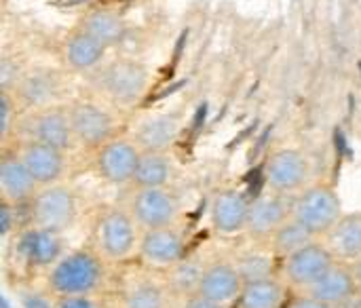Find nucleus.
I'll use <instances>...</instances> for the list:
<instances>
[{
    "label": "nucleus",
    "mask_w": 361,
    "mask_h": 308,
    "mask_svg": "<svg viewBox=\"0 0 361 308\" xmlns=\"http://www.w3.org/2000/svg\"><path fill=\"white\" fill-rule=\"evenodd\" d=\"M108 283V264L93 247L68 250L47 273V292L57 298L99 296Z\"/></svg>",
    "instance_id": "1"
},
{
    "label": "nucleus",
    "mask_w": 361,
    "mask_h": 308,
    "mask_svg": "<svg viewBox=\"0 0 361 308\" xmlns=\"http://www.w3.org/2000/svg\"><path fill=\"white\" fill-rule=\"evenodd\" d=\"M142 228L127 207H110L99 211L93 228V250L108 266H123L137 260Z\"/></svg>",
    "instance_id": "2"
},
{
    "label": "nucleus",
    "mask_w": 361,
    "mask_h": 308,
    "mask_svg": "<svg viewBox=\"0 0 361 308\" xmlns=\"http://www.w3.org/2000/svg\"><path fill=\"white\" fill-rule=\"evenodd\" d=\"M345 216L338 192L326 184L307 186L294 197L292 218L315 239H324Z\"/></svg>",
    "instance_id": "3"
},
{
    "label": "nucleus",
    "mask_w": 361,
    "mask_h": 308,
    "mask_svg": "<svg viewBox=\"0 0 361 308\" xmlns=\"http://www.w3.org/2000/svg\"><path fill=\"white\" fill-rule=\"evenodd\" d=\"M78 199L70 186L51 184L42 186L32 203L25 207V220L32 226H40L55 233H66L76 224Z\"/></svg>",
    "instance_id": "4"
},
{
    "label": "nucleus",
    "mask_w": 361,
    "mask_h": 308,
    "mask_svg": "<svg viewBox=\"0 0 361 308\" xmlns=\"http://www.w3.org/2000/svg\"><path fill=\"white\" fill-rule=\"evenodd\" d=\"M334 262H336V258L330 254L326 243L319 239V241H313L307 247L298 250L296 254L279 260L277 275L283 279V283L290 288V292L305 294L334 266Z\"/></svg>",
    "instance_id": "5"
},
{
    "label": "nucleus",
    "mask_w": 361,
    "mask_h": 308,
    "mask_svg": "<svg viewBox=\"0 0 361 308\" xmlns=\"http://www.w3.org/2000/svg\"><path fill=\"white\" fill-rule=\"evenodd\" d=\"M186 256V237L178 224L142 233L137 250V262L142 269L165 275L173 266H178Z\"/></svg>",
    "instance_id": "6"
},
{
    "label": "nucleus",
    "mask_w": 361,
    "mask_h": 308,
    "mask_svg": "<svg viewBox=\"0 0 361 308\" xmlns=\"http://www.w3.org/2000/svg\"><path fill=\"white\" fill-rule=\"evenodd\" d=\"M142 230L173 226L180 220L182 205L173 190L165 188H135L125 205Z\"/></svg>",
    "instance_id": "7"
},
{
    "label": "nucleus",
    "mask_w": 361,
    "mask_h": 308,
    "mask_svg": "<svg viewBox=\"0 0 361 308\" xmlns=\"http://www.w3.org/2000/svg\"><path fill=\"white\" fill-rule=\"evenodd\" d=\"M15 252L27 269L49 273L68 250L61 233L25 224L15 237Z\"/></svg>",
    "instance_id": "8"
},
{
    "label": "nucleus",
    "mask_w": 361,
    "mask_h": 308,
    "mask_svg": "<svg viewBox=\"0 0 361 308\" xmlns=\"http://www.w3.org/2000/svg\"><path fill=\"white\" fill-rule=\"evenodd\" d=\"M292 203H294L292 197H283L269 188L252 197L245 235L252 237L254 241L269 243L275 237V233L292 218Z\"/></svg>",
    "instance_id": "9"
},
{
    "label": "nucleus",
    "mask_w": 361,
    "mask_h": 308,
    "mask_svg": "<svg viewBox=\"0 0 361 308\" xmlns=\"http://www.w3.org/2000/svg\"><path fill=\"white\" fill-rule=\"evenodd\" d=\"M309 161L298 150H277L264 167V182L267 188L279 192L283 197H296L309 184Z\"/></svg>",
    "instance_id": "10"
},
{
    "label": "nucleus",
    "mask_w": 361,
    "mask_h": 308,
    "mask_svg": "<svg viewBox=\"0 0 361 308\" xmlns=\"http://www.w3.org/2000/svg\"><path fill=\"white\" fill-rule=\"evenodd\" d=\"M118 308H178V298L169 290L165 275L146 271L137 273L123 285Z\"/></svg>",
    "instance_id": "11"
},
{
    "label": "nucleus",
    "mask_w": 361,
    "mask_h": 308,
    "mask_svg": "<svg viewBox=\"0 0 361 308\" xmlns=\"http://www.w3.org/2000/svg\"><path fill=\"white\" fill-rule=\"evenodd\" d=\"M252 197L239 188L220 190L209 207V222L220 237H239L247 230Z\"/></svg>",
    "instance_id": "12"
},
{
    "label": "nucleus",
    "mask_w": 361,
    "mask_h": 308,
    "mask_svg": "<svg viewBox=\"0 0 361 308\" xmlns=\"http://www.w3.org/2000/svg\"><path fill=\"white\" fill-rule=\"evenodd\" d=\"M245 288V279L239 273L235 260H209L203 273L199 292L207 300L220 304L222 308L237 307Z\"/></svg>",
    "instance_id": "13"
},
{
    "label": "nucleus",
    "mask_w": 361,
    "mask_h": 308,
    "mask_svg": "<svg viewBox=\"0 0 361 308\" xmlns=\"http://www.w3.org/2000/svg\"><path fill=\"white\" fill-rule=\"evenodd\" d=\"M142 152L144 150L135 142L110 140L97 152V171L110 184H116V186L133 184Z\"/></svg>",
    "instance_id": "14"
},
{
    "label": "nucleus",
    "mask_w": 361,
    "mask_h": 308,
    "mask_svg": "<svg viewBox=\"0 0 361 308\" xmlns=\"http://www.w3.org/2000/svg\"><path fill=\"white\" fill-rule=\"evenodd\" d=\"M74 140L82 146L102 148L112 140L114 121L112 116L95 104H76L68 110Z\"/></svg>",
    "instance_id": "15"
},
{
    "label": "nucleus",
    "mask_w": 361,
    "mask_h": 308,
    "mask_svg": "<svg viewBox=\"0 0 361 308\" xmlns=\"http://www.w3.org/2000/svg\"><path fill=\"white\" fill-rule=\"evenodd\" d=\"M324 304L332 308H349L355 307V300H360V290L355 283V275L351 264L345 262H334V266L309 290L305 292Z\"/></svg>",
    "instance_id": "16"
},
{
    "label": "nucleus",
    "mask_w": 361,
    "mask_h": 308,
    "mask_svg": "<svg viewBox=\"0 0 361 308\" xmlns=\"http://www.w3.org/2000/svg\"><path fill=\"white\" fill-rule=\"evenodd\" d=\"M42 186L27 171L19 154H6L0 161V195L2 203L25 209Z\"/></svg>",
    "instance_id": "17"
},
{
    "label": "nucleus",
    "mask_w": 361,
    "mask_h": 308,
    "mask_svg": "<svg viewBox=\"0 0 361 308\" xmlns=\"http://www.w3.org/2000/svg\"><path fill=\"white\" fill-rule=\"evenodd\" d=\"M17 154L21 156L23 165L27 167V171L34 175V180L40 186L59 184V180L66 171L63 150H57L53 146L30 140L27 144L21 146V150Z\"/></svg>",
    "instance_id": "18"
},
{
    "label": "nucleus",
    "mask_w": 361,
    "mask_h": 308,
    "mask_svg": "<svg viewBox=\"0 0 361 308\" xmlns=\"http://www.w3.org/2000/svg\"><path fill=\"white\" fill-rule=\"evenodd\" d=\"M104 91L118 104H133L146 91V72L131 61L112 63L102 78Z\"/></svg>",
    "instance_id": "19"
},
{
    "label": "nucleus",
    "mask_w": 361,
    "mask_h": 308,
    "mask_svg": "<svg viewBox=\"0 0 361 308\" xmlns=\"http://www.w3.org/2000/svg\"><path fill=\"white\" fill-rule=\"evenodd\" d=\"M322 241L338 262L355 264L361 260V211L345 214Z\"/></svg>",
    "instance_id": "20"
},
{
    "label": "nucleus",
    "mask_w": 361,
    "mask_h": 308,
    "mask_svg": "<svg viewBox=\"0 0 361 308\" xmlns=\"http://www.w3.org/2000/svg\"><path fill=\"white\" fill-rule=\"evenodd\" d=\"M32 140L66 152L76 142L70 125V114L57 108L42 110L32 121Z\"/></svg>",
    "instance_id": "21"
},
{
    "label": "nucleus",
    "mask_w": 361,
    "mask_h": 308,
    "mask_svg": "<svg viewBox=\"0 0 361 308\" xmlns=\"http://www.w3.org/2000/svg\"><path fill=\"white\" fill-rule=\"evenodd\" d=\"M290 300V288L279 275L247 281L237 308H286Z\"/></svg>",
    "instance_id": "22"
},
{
    "label": "nucleus",
    "mask_w": 361,
    "mask_h": 308,
    "mask_svg": "<svg viewBox=\"0 0 361 308\" xmlns=\"http://www.w3.org/2000/svg\"><path fill=\"white\" fill-rule=\"evenodd\" d=\"M178 135V121L173 116L161 114L142 123L135 144L144 152H163Z\"/></svg>",
    "instance_id": "23"
},
{
    "label": "nucleus",
    "mask_w": 361,
    "mask_h": 308,
    "mask_svg": "<svg viewBox=\"0 0 361 308\" xmlns=\"http://www.w3.org/2000/svg\"><path fill=\"white\" fill-rule=\"evenodd\" d=\"M205 269H207L205 260L186 256L178 266H173L169 273H165V281H167L169 290L173 292V296L180 300V298H186V296L199 292Z\"/></svg>",
    "instance_id": "24"
},
{
    "label": "nucleus",
    "mask_w": 361,
    "mask_h": 308,
    "mask_svg": "<svg viewBox=\"0 0 361 308\" xmlns=\"http://www.w3.org/2000/svg\"><path fill=\"white\" fill-rule=\"evenodd\" d=\"M171 178V165L165 152H142L133 186L135 188H165Z\"/></svg>",
    "instance_id": "25"
},
{
    "label": "nucleus",
    "mask_w": 361,
    "mask_h": 308,
    "mask_svg": "<svg viewBox=\"0 0 361 308\" xmlns=\"http://www.w3.org/2000/svg\"><path fill=\"white\" fill-rule=\"evenodd\" d=\"M313 241H319V239H315V237H313L311 233H307L294 218H290V220L275 233V237H273L267 245H269V250L275 254L277 260H283V258L296 254L298 250L307 247V245L313 243Z\"/></svg>",
    "instance_id": "26"
},
{
    "label": "nucleus",
    "mask_w": 361,
    "mask_h": 308,
    "mask_svg": "<svg viewBox=\"0 0 361 308\" xmlns=\"http://www.w3.org/2000/svg\"><path fill=\"white\" fill-rule=\"evenodd\" d=\"M104 44H99L95 38H91L89 34H78L74 38H70L68 47H66V59L72 68L76 70H89L93 66H97V61L104 55Z\"/></svg>",
    "instance_id": "27"
},
{
    "label": "nucleus",
    "mask_w": 361,
    "mask_h": 308,
    "mask_svg": "<svg viewBox=\"0 0 361 308\" xmlns=\"http://www.w3.org/2000/svg\"><path fill=\"white\" fill-rule=\"evenodd\" d=\"M235 264L239 269V273L243 275L245 283L247 281H258V279H267L279 273V260L275 258V254L269 250L264 254L260 252H247L235 258Z\"/></svg>",
    "instance_id": "28"
},
{
    "label": "nucleus",
    "mask_w": 361,
    "mask_h": 308,
    "mask_svg": "<svg viewBox=\"0 0 361 308\" xmlns=\"http://www.w3.org/2000/svg\"><path fill=\"white\" fill-rule=\"evenodd\" d=\"M85 34L95 38L99 44H114L123 36V23L112 13H95L85 19Z\"/></svg>",
    "instance_id": "29"
},
{
    "label": "nucleus",
    "mask_w": 361,
    "mask_h": 308,
    "mask_svg": "<svg viewBox=\"0 0 361 308\" xmlns=\"http://www.w3.org/2000/svg\"><path fill=\"white\" fill-rule=\"evenodd\" d=\"M17 216H19V207H13L8 203H2V218H0V226H2V235L8 237L13 230L19 233L21 228H17Z\"/></svg>",
    "instance_id": "30"
},
{
    "label": "nucleus",
    "mask_w": 361,
    "mask_h": 308,
    "mask_svg": "<svg viewBox=\"0 0 361 308\" xmlns=\"http://www.w3.org/2000/svg\"><path fill=\"white\" fill-rule=\"evenodd\" d=\"M53 308H102L95 296H82V298H57L53 300Z\"/></svg>",
    "instance_id": "31"
},
{
    "label": "nucleus",
    "mask_w": 361,
    "mask_h": 308,
    "mask_svg": "<svg viewBox=\"0 0 361 308\" xmlns=\"http://www.w3.org/2000/svg\"><path fill=\"white\" fill-rule=\"evenodd\" d=\"M286 308H332V307L324 304L322 300H317V298H313V296H309V294H294V296H290V300H288Z\"/></svg>",
    "instance_id": "32"
},
{
    "label": "nucleus",
    "mask_w": 361,
    "mask_h": 308,
    "mask_svg": "<svg viewBox=\"0 0 361 308\" xmlns=\"http://www.w3.org/2000/svg\"><path fill=\"white\" fill-rule=\"evenodd\" d=\"M178 308H222L220 304H216V302H212V300H207L205 296H201V294H190V296H186V298H180L178 300Z\"/></svg>",
    "instance_id": "33"
},
{
    "label": "nucleus",
    "mask_w": 361,
    "mask_h": 308,
    "mask_svg": "<svg viewBox=\"0 0 361 308\" xmlns=\"http://www.w3.org/2000/svg\"><path fill=\"white\" fill-rule=\"evenodd\" d=\"M8 129H11V101H8V95L4 93L2 95V137L8 135Z\"/></svg>",
    "instance_id": "34"
},
{
    "label": "nucleus",
    "mask_w": 361,
    "mask_h": 308,
    "mask_svg": "<svg viewBox=\"0 0 361 308\" xmlns=\"http://www.w3.org/2000/svg\"><path fill=\"white\" fill-rule=\"evenodd\" d=\"M351 269H353V275H355V283H357V290H360V296H361V260H357L355 264H351Z\"/></svg>",
    "instance_id": "35"
},
{
    "label": "nucleus",
    "mask_w": 361,
    "mask_h": 308,
    "mask_svg": "<svg viewBox=\"0 0 361 308\" xmlns=\"http://www.w3.org/2000/svg\"><path fill=\"white\" fill-rule=\"evenodd\" d=\"M25 308H53V304H47V302L34 298V300H27V302H25Z\"/></svg>",
    "instance_id": "36"
},
{
    "label": "nucleus",
    "mask_w": 361,
    "mask_h": 308,
    "mask_svg": "<svg viewBox=\"0 0 361 308\" xmlns=\"http://www.w3.org/2000/svg\"><path fill=\"white\" fill-rule=\"evenodd\" d=\"M349 308H355V307H349Z\"/></svg>",
    "instance_id": "37"
},
{
    "label": "nucleus",
    "mask_w": 361,
    "mask_h": 308,
    "mask_svg": "<svg viewBox=\"0 0 361 308\" xmlns=\"http://www.w3.org/2000/svg\"><path fill=\"white\" fill-rule=\"evenodd\" d=\"M114 308H118V307H114Z\"/></svg>",
    "instance_id": "38"
}]
</instances>
